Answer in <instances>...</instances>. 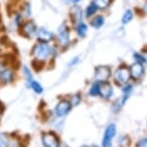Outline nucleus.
Masks as SVG:
<instances>
[{
	"instance_id": "1",
	"label": "nucleus",
	"mask_w": 147,
	"mask_h": 147,
	"mask_svg": "<svg viewBox=\"0 0 147 147\" xmlns=\"http://www.w3.org/2000/svg\"><path fill=\"white\" fill-rule=\"evenodd\" d=\"M56 54V48L49 44V42H38L35 44L32 49V56L36 62L43 63L46 61H49L54 58Z\"/></svg>"
},
{
	"instance_id": "2",
	"label": "nucleus",
	"mask_w": 147,
	"mask_h": 147,
	"mask_svg": "<svg viewBox=\"0 0 147 147\" xmlns=\"http://www.w3.org/2000/svg\"><path fill=\"white\" fill-rule=\"evenodd\" d=\"M57 40L58 43L61 47L65 48L68 46L69 42H70V32H69L68 27L65 24H63L58 29L57 34Z\"/></svg>"
},
{
	"instance_id": "3",
	"label": "nucleus",
	"mask_w": 147,
	"mask_h": 147,
	"mask_svg": "<svg viewBox=\"0 0 147 147\" xmlns=\"http://www.w3.org/2000/svg\"><path fill=\"white\" fill-rule=\"evenodd\" d=\"M19 28H20L21 34L23 35L24 37L29 38L35 37L36 34H37V31H38L37 24H36L35 22L32 21V20L26 21L25 23L22 24Z\"/></svg>"
},
{
	"instance_id": "4",
	"label": "nucleus",
	"mask_w": 147,
	"mask_h": 147,
	"mask_svg": "<svg viewBox=\"0 0 147 147\" xmlns=\"http://www.w3.org/2000/svg\"><path fill=\"white\" fill-rule=\"evenodd\" d=\"M130 77L131 76H130L129 68H127L126 66H120L116 69L115 73V81L118 85H125L129 81Z\"/></svg>"
},
{
	"instance_id": "5",
	"label": "nucleus",
	"mask_w": 147,
	"mask_h": 147,
	"mask_svg": "<svg viewBox=\"0 0 147 147\" xmlns=\"http://www.w3.org/2000/svg\"><path fill=\"white\" fill-rule=\"evenodd\" d=\"M111 76V68L107 65H99L95 68L94 78L96 82H106Z\"/></svg>"
},
{
	"instance_id": "6",
	"label": "nucleus",
	"mask_w": 147,
	"mask_h": 147,
	"mask_svg": "<svg viewBox=\"0 0 147 147\" xmlns=\"http://www.w3.org/2000/svg\"><path fill=\"white\" fill-rule=\"evenodd\" d=\"M36 36H37V38L38 40V41H40V42H50L55 38L54 33L51 32L50 30L46 29L45 27H40V28H38Z\"/></svg>"
},
{
	"instance_id": "7",
	"label": "nucleus",
	"mask_w": 147,
	"mask_h": 147,
	"mask_svg": "<svg viewBox=\"0 0 147 147\" xmlns=\"http://www.w3.org/2000/svg\"><path fill=\"white\" fill-rule=\"evenodd\" d=\"M115 124H110L109 126L106 128L105 131L104 138H103V147H112V140L115 136Z\"/></svg>"
},
{
	"instance_id": "8",
	"label": "nucleus",
	"mask_w": 147,
	"mask_h": 147,
	"mask_svg": "<svg viewBox=\"0 0 147 147\" xmlns=\"http://www.w3.org/2000/svg\"><path fill=\"white\" fill-rule=\"evenodd\" d=\"M72 105L70 102L67 100H62L57 104V106L55 107V113L57 116L63 117V116L66 115L67 113L70 112Z\"/></svg>"
},
{
	"instance_id": "9",
	"label": "nucleus",
	"mask_w": 147,
	"mask_h": 147,
	"mask_svg": "<svg viewBox=\"0 0 147 147\" xmlns=\"http://www.w3.org/2000/svg\"><path fill=\"white\" fill-rule=\"evenodd\" d=\"M44 147H59V140L53 133H47L42 136Z\"/></svg>"
},
{
	"instance_id": "10",
	"label": "nucleus",
	"mask_w": 147,
	"mask_h": 147,
	"mask_svg": "<svg viewBox=\"0 0 147 147\" xmlns=\"http://www.w3.org/2000/svg\"><path fill=\"white\" fill-rule=\"evenodd\" d=\"M129 71H130V76H131L133 79L138 80L143 75L144 68H143V65H141V63H136L134 65H131V67L129 68Z\"/></svg>"
},
{
	"instance_id": "11",
	"label": "nucleus",
	"mask_w": 147,
	"mask_h": 147,
	"mask_svg": "<svg viewBox=\"0 0 147 147\" xmlns=\"http://www.w3.org/2000/svg\"><path fill=\"white\" fill-rule=\"evenodd\" d=\"M113 92V90L112 85L107 82L100 83V94H99V95H101L103 98L108 99L112 96Z\"/></svg>"
},
{
	"instance_id": "12",
	"label": "nucleus",
	"mask_w": 147,
	"mask_h": 147,
	"mask_svg": "<svg viewBox=\"0 0 147 147\" xmlns=\"http://www.w3.org/2000/svg\"><path fill=\"white\" fill-rule=\"evenodd\" d=\"M13 77H15V73L11 68H4V70L0 73V80L5 84L13 82Z\"/></svg>"
},
{
	"instance_id": "13",
	"label": "nucleus",
	"mask_w": 147,
	"mask_h": 147,
	"mask_svg": "<svg viewBox=\"0 0 147 147\" xmlns=\"http://www.w3.org/2000/svg\"><path fill=\"white\" fill-rule=\"evenodd\" d=\"M28 84H29V86L31 87V88L35 91L36 93L40 94V93H42V92H43V88H42V86H41L38 82L36 81L35 79H32L31 81H29V82H28Z\"/></svg>"
},
{
	"instance_id": "14",
	"label": "nucleus",
	"mask_w": 147,
	"mask_h": 147,
	"mask_svg": "<svg viewBox=\"0 0 147 147\" xmlns=\"http://www.w3.org/2000/svg\"><path fill=\"white\" fill-rule=\"evenodd\" d=\"M87 31H88V27L86 25L85 23L80 21L76 26V32H77V35L81 38H84L86 34H87Z\"/></svg>"
},
{
	"instance_id": "15",
	"label": "nucleus",
	"mask_w": 147,
	"mask_h": 147,
	"mask_svg": "<svg viewBox=\"0 0 147 147\" xmlns=\"http://www.w3.org/2000/svg\"><path fill=\"white\" fill-rule=\"evenodd\" d=\"M104 21H105V18H103V16H97L92 19V21H91V26H92L93 28L99 29L104 24Z\"/></svg>"
},
{
	"instance_id": "16",
	"label": "nucleus",
	"mask_w": 147,
	"mask_h": 147,
	"mask_svg": "<svg viewBox=\"0 0 147 147\" xmlns=\"http://www.w3.org/2000/svg\"><path fill=\"white\" fill-rule=\"evenodd\" d=\"M90 94L91 96H97L100 94V83L95 82L91 86V88L90 90Z\"/></svg>"
},
{
	"instance_id": "17",
	"label": "nucleus",
	"mask_w": 147,
	"mask_h": 147,
	"mask_svg": "<svg viewBox=\"0 0 147 147\" xmlns=\"http://www.w3.org/2000/svg\"><path fill=\"white\" fill-rule=\"evenodd\" d=\"M93 3L96 5L97 9H106L109 7L111 0H94Z\"/></svg>"
},
{
	"instance_id": "18",
	"label": "nucleus",
	"mask_w": 147,
	"mask_h": 147,
	"mask_svg": "<svg viewBox=\"0 0 147 147\" xmlns=\"http://www.w3.org/2000/svg\"><path fill=\"white\" fill-rule=\"evenodd\" d=\"M132 18H133V13H132V11L131 10L126 11L125 13H124L123 16H122V23H124V24L129 23V22L132 20Z\"/></svg>"
},
{
	"instance_id": "19",
	"label": "nucleus",
	"mask_w": 147,
	"mask_h": 147,
	"mask_svg": "<svg viewBox=\"0 0 147 147\" xmlns=\"http://www.w3.org/2000/svg\"><path fill=\"white\" fill-rule=\"evenodd\" d=\"M96 11H97L96 5L92 2V3H90V5H88V8H87V10H86V16H91L92 15L95 13Z\"/></svg>"
},
{
	"instance_id": "20",
	"label": "nucleus",
	"mask_w": 147,
	"mask_h": 147,
	"mask_svg": "<svg viewBox=\"0 0 147 147\" xmlns=\"http://www.w3.org/2000/svg\"><path fill=\"white\" fill-rule=\"evenodd\" d=\"M10 144L9 138L5 134H0V147H8Z\"/></svg>"
},
{
	"instance_id": "21",
	"label": "nucleus",
	"mask_w": 147,
	"mask_h": 147,
	"mask_svg": "<svg viewBox=\"0 0 147 147\" xmlns=\"http://www.w3.org/2000/svg\"><path fill=\"white\" fill-rule=\"evenodd\" d=\"M21 15H24L27 18L31 16V6H30L29 3H24L21 9Z\"/></svg>"
},
{
	"instance_id": "22",
	"label": "nucleus",
	"mask_w": 147,
	"mask_h": 147,
	"mask_svg": "<svg viewBox=\"0 0 147 147\" xmlns=\"http://www.w3.org/2000/svg\"><path fill=\"white\" fill-rule=\"evenodd\" d=\"M130 144H131V140H130L129 137H127V136L122 137L120 140H119V145L121 147H129Z\"/></svg>"
},
{
	"instance_id": "23",
	"label": "nucleus",
	"mask_w": 147,
	"mask_h": 147,
	"mask_svg": "<svg viewBox=\"0 0 147 147\" xmlns=\"http://www.w3.org/2000/svg\"><path fill=\"white\" fill-rule=\"evenodd\" d=\"M15 23H16V25L18 27H20L22 25V15H21V13H16V15L15 16Z\"/></svg>"
},
{
	"instance_id": "24",
	"label": "nucleus",
	"mask_w": 147,
	"mask_h": 147,
	"mask_svg": "<svg viewBox=\"0 0 147 147\" xmlns=\"http://www.w3.org/2000/svg\"><path fill=\"white\" fill-rule=\"evenodd\" d=\"M80 101H81V97L79 96V94H76V95H73V97L71 98L70 104L73 105V106H77L80 103Z\"/></svg>"
},
{
	"instance_id": "25",
	"label": "nucleus",
	"mask_w": 147,
	"mask_h": 147,
	"mask_svg": "<svg viewBox=\"0 0 147 147\" xmlns=\"http://www.w3.org/2000/svg\"><path fill=\"white\" fill-rule=\"evenodd\" d=\"M137 147H147V138H143V140H140L137 143Z\"/></svg>"
},
{
	"instance_id": "26",
	"label": "nucleus",
	"mask_w": 147,
	"mask_h": 147,
	"mask_svg": "<svg viewBox=\"0 0 147 147\" xmlns=\"http://www.w3.org/2000/svg\"><path fill=\"white\" fill-rule=\"evenodd\" d=\"M78 57H76V58H74V59L73 60H71L70 61V63H68V65L69 66H72V65H76V63H77V62H78Z\"/></svg>"
},
{
	"instance_id": "27",
	"label": "nucleus",
	"mask_w": 147,
	"mask_h": 147,
	"mask_svg": "<svg viewBox=\"0 0 147 147\" xmlns=\"http://www.w3.org/2000/svg\"><path fill=\"white\" fill-rule=\"evenodd\" d=\"M4 63H3V62H2L1 60H0V73H1L2 71L4 70Z\"/></svg>"
},
{
	"instance_id": "28",
	"label": "nucleus",
	"mask_w": 147,
	"mask_h": 147,
	"mask_svg": "<svg viewBox=\"0 0 147 147\" xmlns=\"http://www.w3.org/2000/svg\"><path fill=\"white\" fill-rule=\"evenodd\" d=\"M142 60H143V62L147 63V51L144 52V53L142 54Z\"/></svg>"
},
{
	"instance_id": "29",
	"label": "nucleus",
	"mask_w": 147,
	"mask_h": 147,
	"mask_svg": "<svg viewBox=\"0 0 147 147\" xmlns=\"http://www.w3.org/2000/svg\"><path fill=\"white\" fill-rule=\"evenodd\" d=\"M144 11H145V12L147 13V2H146V4L144 5Z\"/></svg>"
},
{
	"instance_id": "30",
	"label": "nucleus",
	"mask_w": 147,
	"mask_h": 147,
	"mask_svg": "<svg viewBox=\"0 0 147 147\" xmlns=\"http://www.w3.org/2000/svg\"><path fill=\"white\" fill-rule=\"evenodd\" d=\"M71 2H73V3H77V2H79L80 0H70Z\"/></svg>"
},
{
	"instance_id": "31",
	"label": "nucleus",
	"mask_w": 147,
	"mask_h": 147,
	"mask_svg": "<svg viewBox=\"0 0 147 147\" xmlns=\"http://www.w3.org/2000/svg\"><path fill=\"white\" fill-rule=\"evenodd\" d=\"M0 24H1V21H0ZM0 26H1V25H0Z\"/></svg>"
}]
</instances>
